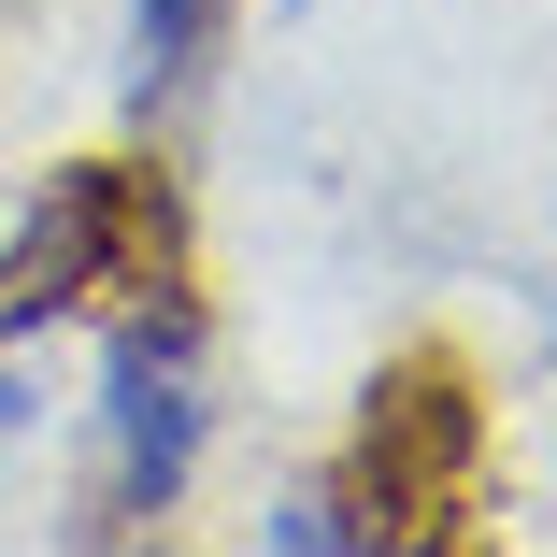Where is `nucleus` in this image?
<instances>
[{
  "label": "nucleus",
  "mask_w": 557,
  "mask_h": 557,
  "mask_svg": "<svg viewBox=\"0 0 557 557\" xmlns=\"http://www.w3.org/2000/svg\"><path fill=\"white\" fill-rule=\"evenodd\" d=\"M100 443H115V515H172L200 472V314L158 300L100 344Z\"/></svg>",
  "instance_id": "1"
},
{
  "label": "nucleus",
  "mask_w": 557,
  "mask_h": 557,
  "mask_svg": "<svg viewBox=\"0 0 557 557\" xmlns=\"http://www.w3.org/2000/svg\"><path fill=\"white\" fill-rule=\"evenodd\" d=\"M115 230H129V186H115V172H58V200L29 214L15 272H0V329H29V314H72L100 272H115Z\"/></svg>",
  "instance_id": "2"
},
{
  "label": "nucleus",
  "mask_w": 557,
  "mask_h": 557,
  "mask_svg": "<svg viewBox=\"0 0 557 557\" xmlns=\"http://www.w3.org/2000/svg\"><path fill=\"white\" fill-rule=\"evenodd\" d=\"M214 29H230V0H129V100H144V115L200 86Z\"/></svg>",
  "instance_id": "3"
},
{
  "label": "nucleus",
  "mask_w": 557,
  "mask_h": 557,
  "mask_svg": "<svg viewBox=\"0 0 557 557\" xmlns=\"http://www.w3.org/2000/svg\"><path fill=\"white\" fill-rule=\"evenodd\" d=\"M272 543H286V557H358V543H386V529L344 515L329 486H300V500H272Z\"/></svg>",
  "instance_id": "4"
}]
</instances>
